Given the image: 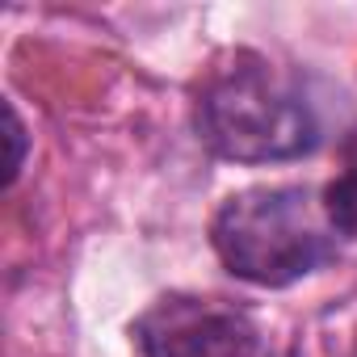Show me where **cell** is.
<instances>
[{
	"label": "cell",
	"instance_id": "6da1fadb",
	"mask_svg": "<svg viewBox=\"0 0 357 357\" xmlns=\"http://www.w3.org/2000/svg\"><path fill=\"white\" fill-rule=\"evenodd\" d=\"M219 261L252 286H290L336 257L324 198L307 185H252L231 194L211 227Z\"/></svg>",
	"mask_w": 357,
	"mask_h": 357
},
{
	"label": "cell",
	"instance_id": "7a4b0ae2",
	"mask_svg": "<svg viewBox=\"0 0 357 357\" xmlns=\"http://www.w3.org/2000/svg\"><path fill=\"white\" fill-rule=\"evenodd\" d=\"M198 139L236 164H269L307 155L319 143L311 101L273 63L236 55L198 97Z\"/></svg>",
	"mask_w": 357,
	"mask_h": 357
},
{
	"label": "cell",
	"instance_id": "3957f363",
	"mask_svg": "<svg viewBox=\"0 0 357 357\" xmlns=\"http://www.w3.org/2000/svg\"><path fill=\"white\" fill-rule=\"evenodd\" d=\"M130 332L143 357H257V324L223 298L168 294Z\"/></svg>",
	"mask_w": 357,
	"mask_h": 357
},
{
	"label": "cell",
	"instance_id": "277c9868",
	"mask_svg": "<svg viewBox=\"0 0 357 357\" xmlns=\"http://www.w3.org/2000/svg\"><path fill=\"white\" fill-rule=\"evenodd\" d=\"M324 211H328V223H332L336 236L357 240V151L344 160V168L324 190Z\"/></svg>",
	"mask_w": 357,
	"mask_h": 357
},
{
	"label": "cell",
	"instance_id": "5b68a950",
	"mask_svg": "<svg viewBox=\"0 0 357 357\" xmlns=\"http://www.w3.org/2000/svg\"><path fill=\"white\" fill-rule=\"evenodd\" d=\"M5 122H9V185H13L22 172V160H26V126L13 105H5Z\"/></svg>",
	"mask_w": 357,
	"mask_h": 357
}]
</instances>
